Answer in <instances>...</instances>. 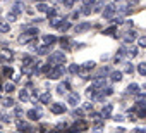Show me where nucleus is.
<instances>
[{
  "label": "nucleus",
  "instance_id": "a211bd4d",
  "mask_svg": "<svg viewBox=\"0 0 146 133\" xmlns=\"http://www.w3.org/2000/svg\"><path fill=\"white\" fill-rule=\"evenodd\" d=\"M43 43H46V45H55V43H57V36H53V35H45V36H43Z\"/></svg>",
  "mask_w": 146,
  "mask_h": 133
},
{
  "label": "nucleus",
  "instance_id": "c85d7f7f",
  "mask_svg": "<svg viewBox=\"0 0 146 133\" xmlns=\"http://www.w3.org/2000/svg\"><path fill=\"white\" fill-rule=\"evenodd\" d=\"M137 73H139L141 76H146V62L137 64Z\"/></svg>",
  "mask_w": 146,
  "mask_h": 133
},
{
  "label": "nucleus",
  "instance_id": "603ef678",
  "mask_svg": "<svg viewBox=\"0 0 146 133\" xmlns=\"http://www.w3.org/2000/svg\"><path fill=\"white\" fill-rule=\"evenodd\" d=\"M113 119H115V121H124V118H122V116H115Z\"/></svg>",
  "mask_w": 146,
  "mask_h": 133
},
{
  "label": "nucleus",
  "instance_id": "6e6552de",
  "mask_svg": "<svg viewBox=\"0 0 146 133\" xmlns=\"http://www.w3.org/2000/svg\"><path fill=\"white\" fill-rule=\"evenodd\" d=\"M100 92H102L100 88H96L95 85H91V87L86 90V95H88L91 100H96V99H98V95H100Z\"/></svg>",
  "mask_w": 146,
  "mask_h": 133
},
{
  "label": "nucleus",
  "instance_id": "a18cd8bd",
  "mask_svg": "<svg viewBox=\"0 0 146 133\" xmlns=\"http://www.w3.org/2000/svg\"><path fill=\"white\" fill-rule=\"evenodd\" d=\"M124 71H125V73H132V71H134V68H132L131 64H125V69H124Z\"/></svg>",
  "mask_w": 146,
  "mask_h": 133
},
{
  "label": "nucleus",
  "instance_id": "bb28decb",
  "mask_svg": "<svg viewBox=\"0 0 146 133\" xmlns=\"http://www.w3.org/2000/svg\"><path fill=\"white\" fill-rule=\"evenodd\" d=\"M83 16H88V14H91L93 12V5H83V9L79 11Z\"/></svg>",
  "mask_w": 146,
  "mask_h": 133
},
{
  "label": "nucleus",
  "instance_id": "0eeeda50",
  "mask_svg": "<svg viewBox=\"0 0 146 133\" xmlns=\"http://www.w3.org/2000/svg\"><path fill=\"white\" fill-rule=\"evenodd\" d=\"M26 116H28L31 121H38V119L41 118V109H40V107H38V109H36V107H35V109H29V111L26 112Z\"/></svg>",
  "mask_w": 146,
  "mask_h": 133
},
{
  "label": "nucleus",
  "instance_id": "09e8293b",
  "mask_svg": "<svg viewBox=\"0 0 146 133\" xmlns=\"http://www.w3.org/2000/svg\"><path fill=\"white\" fill-rule=\"evenodd\" d=\"M102 126H103V123H102V121H96V123H95V128H102Z\"/></svg>",
  "mask_w": 146,
  "mask_h": 133
},
{
  "label": "nucleus",
  "instance_id": "9d476101",
  "mask_svg": "<svg viewBox=\"0 0 146 133\" xmlns=\"http://www.w3.org/2000/svg\"><path fill=\"white\" fill-rule=\"evenodd\" d=\"M124 50H125V55L127 57H136L137 55V47H134L132 43H125Z\"/></svg>",
  "mask_w": 146,
  "mask_h": 133
},
{
  "label": "nucleus",
  "instance_id": "aec40b11",
  "mask_svg": "<svg viewBox=\"0 0 146 133\" xmlns=\"http://www.w3.org/2000/svg\"><path fill=\"white\" fill-rule=\"evenodd\" d=\"M136 104L146 107V93H136Z\"/></svg>",
  "mask_w": 146,
  "mask_h": 133
},
{
  "label": "nucleus",
  "instance_id": "39448f33",
  "mask_svg": "<svg viewBox=\"0 0 146 133\" xmlns=\"http://www.w3.org/2000/svg\"><path fill=\"white\" fill-rule=\"evenodd\" d=\"M64 21H65L64 16H60V14H57V12H53L52 16H48V23H50V26H53V28H58Z\"/></svg>",
  "mask_w": 146,
  "mask_h": 133
},
{
  "label": "nucleus",
  "instance_id": "4468645a",
  "mask_svg": "<svg viewBox=\"0 0 146 133\" xmlns=\"http://www.w3.org/2000/svg\"><path fill=\"white\" fill-rule=\"evenodd\" d=\"M112 109H113V105H112V104H105V105H103V109H102V114H100V116H102V118H105V119H108V118L112 116Z\"/></svg>",
  "mask_w": 146,
  "mask_h": 133
},
{
  "label": "nucleus",
  "instance_id": "ea45409f",
  "mask_svg": "<svg viewBox=\"0 0 146 133\" xmlns=\"http://www.w3.org/2000/svg\"><path fill=\"white\" fill-rule=\"evenodd\" d=\"M72 114H74L76 118H81L84 114V109H74V112H72Z\"/></svg>",
  "mask_w": 146,
  "mask_h": 133
},
{
  "label": "nucleus",
  "instance_id": "c756f323",
  "mask_svg": "<svg viewBox=\"0 0 146 133\" xmlns=\"http://www.w3.org/2000/svg\"><path fill=\"white\" fill-rule=\"evenodd\" d=\"M86 123L84 121H79V123H74V124H72V130H86Z\"/></svg>",
  "mask_w": 146,
  "mask_h": 133
},
{
  "label": "nucleus",
  "instance_id": "6e6d98bb",
  "mask_svg": "<svg viewBox=\"0 0 146 133\" xmlns=\"http://www.w3.org/2000/svg\"><path fill=\"white\" fill-rule=\"evenodd\" d=\"M113 2H120V0H113Z\"/></svg>",
  "mask_w": 146,
  "mask_h": 133
},
{
  "label": "nucleus",
  "instance_id": "37998d69",
  "mask_svg": "<svg viewBox=\"0 0 146 133\" xmlns=\"http://www.w3.org/2000/svg\"><path fill=\"white\" fill-rule=\"evenodd\" d=\"M4 75H12V68H7V66H4Z\"/></svg>",
  "mask_w": 146,
  "mask_h": 133
},
{
  "label": "nucleus",
  "instance_id": "cd10ccee",
  "mask_svg": "<svg viewBox=\"0 0 146 133\" xmlns=\"http://www.w3.org/2000/svg\"><path fill=\"white\" fill-rule=\"evenodd\" d=\"M2 105H4V107H12V105H14V99H12V97H5V99L2 100Z\"/></svg>",
  "mask_w": 146,
  "mask_h": 133
},
{
  "label": "nucleus",
  "instance_id": "412c9836",
  "mask_svg": "<svg viewBox=\"0 0 146 133\" xmlns=\"http://www.w3.org/2000/svg\"><path fill=\"white\" fill-rule=\"evenodd\" d=\"M11 31V23L9 21H2L0 23V33H9Z\"/></svg>",
  "mask_w": 146,
  "mask_h": 133
},
{
  "label": "nucleus",
  "instance_id": "49530a36",
  "mask_svg": "<svg viewBox=\"0 0 146 133\" xmlns=\"http://www.w3.org/2000/svg\"><path fill=\"white\" fill-rule=\"evenodd\" d=\"M83 5H95V0H83Z\"/></svg>",
  "mask_w": 146,
  "mask_h": 133
},
{
  "label": "nucleus",
  "instance_id": "393cba45",
  "mask_svg": "<svg viewBox=\"0 0 146 133\" xmlns=\"http://www.w3.org/2000/svg\"><path fill=\"white\" fill-rule=\"evenodd\" d=\"M79 71H81V66H78V64H70L69 66V73L70 75H79Z\"/></svg>",
  "mask_w": 146,
  "mask_h": 133
},
{
  "label": "nucleus",
  "instance_id": "473e14b6",
  "mask_svg": "<svg viewBox=\"0 0 146 133\" xmlns=\"http://www.w3.org/2000/svg\"><path fill=\"white\" fill-rule=\"evenodd\" d=\"M14 88H16V83H5L4 85V92H7V93H11V92H14Z\"/></svg>",
  "mask_w": 146,
  "mask_h": 133
},
{
  "label": "nucleus",
  "instance_id": "3c124183",
  "mask_svg": "<svg viewBox=\"0 0 146 133\" xmlns=\"http://www.w3.org/2000/svg\"><path fill=\"white\" fill-rule=\"evenodd\" d=\"M7 60V55H0V62H5Z\"/></svg>",
  "mask_w": 146,
  "mask_h": 133
},
{
  "label": "nucleus",
  "instance_id": "1a4fd4ad",
  "mask_svg": "<svg viewBox=\"0 0 146 133\" xmlns=\"http://www.w3.org/2000/svg\"><path fill=\"white\" fill-rule=\"evenodd\" d=\"M67 102H69V105H79V102H81V97H79V93H78V92H72V93H69V99H67Z\"/></svg>",
  "mask_w": 146,
  "mask_h": 133
},
{
  "label": "nucleus",
  "instance_id": "20e7f679",
  "mask_svg": "<svg viewBox=\"0 0 146 133\" xmlns=\"http://www.w3.org/2000/svg\"><path fill=\"white\" fill-rule=\"evenodd\" d=\"M115 14H117V9H115L113 4H107V5L103 7V11H102V16H103L105 19H113Z\"/></svg>",
  "mask_w": 146,
  "mask_h": 133
},
{
  "label": "nucleus",
  "instance_id": "423d86ee",
  "mask_svg": "<svg viewBox=\"0 0 146 133\" xmlns=\"http://www.w3.org/2000/svg\"><path fill=\"white\" fill-rule=\"evenodd\" d=\"M50 111H52L53 114H64V112L67 111V107H65L64 104H60V102H53V104L50 105Z\"/></svg>",
  "mask_w": 146,
  "mask_h": 133
},
{
  "label": "nucleus",
  "instance_id": "a19ab883",
  "mask_svg": "<svg viewBox=\"0 0 146 133\" xmlns=\"http://www.w3.org/2000/svg\"><path fill=\"white\" fill-rule=\"evenodd\" d=\"M0 119H2L4 123H9V121H11V118H9V116H7L5 112H2V114H0Z\"/></svg>",
  "mask_w": 146,
  "mask_h": 133
},
{
  "label": "nucleus",
  "instance_id": "de8ad7c7",
  "mask_svg": "<svg viewBox=\"0 0 146 133\" xmlns=\"http://www.w3.org/2000/svg\"><path fill=\"white\" fill-rule=\"evenodd\" d=\"M127 2H129V5H136V4L141 2V0H127Z\"/></svg>",
  "mask_w": 146,
  "mask_h": 133
},
{
  "label": "nucleus",
  "instance_id": "f8f14e48",
  "mask_svg": "<svg viewBox=\"0 0 146 133\" xmlns=\"http://www.w3.org/2000/svg\"><path fill=\"white\" fill-rule=\"evenodd\" d=\"M136 40V33L134 31H125L124 35H122V42L124 43H132Z\"/></svg>",
  "mask_w": 146,
  "mask_h": 133
},
{
  "label": "nucleus",
  "instance_id": "f257e3e1",
  "mask_svg": "<svg viewBox=\"0 0 146 133\" xmlns=\"http://www.w3.org/2000/svg\"><path fill=\"white\" fill-rule=\"evenodd\" d=\"M36 35H38V28H36V26H35V28H26V30L21 33V36H19V43L26 45V43L33 42V40L36 38Z\"/></svg>",
  "mask_w": 146,
  "mask_h": 133
},
{
  "label": "nucleus",
  "instance_id": "dca6fc26",
  "mask_svg": "<svg viewBox=\"0 0 146 133\" xmlns=\"http://www.w3.org/2000/svg\"><path fill=\"white\" fill-rule=\"evenodd\" d=\"M38 100H40L41 104H50V102H52V95H50V92H43V93H40V95H38Z\"/></svg>",
  "mask_w": 146,
  "mask_h": 133
},
{
  "label": "nucleus",
  "instance_id": "5701e85b",
  "mask_svg": "<svg viewBox=\"0 0 146 133\" xmlns=\"http://www.w3.org/2000/svg\"><path fill=\"white\" fill-rule=\"evenodd\" d=\"M36 11H40V12H48L50 7H48L45 2H36Z\"/></svg>",
  "mask_w": 146,
  "mask_h": 133
},
{
  "label": "nucleus",
  "instance_id": "c9c22d12",
  "mask_svg": "<svg viewBox=\"0 0 146 133\" xmlns=\"http://www.w3.org/2000/svg\"><path fill=\"white\" fill-rule=\"evenodd\" d=\"M115 31H117V24H113V26H110V28H107L103 33L105 35H115Z\"/></svg>",
  "mask_w": 146,
  "mask_h": 133
},
{
  "label": "nucleus",
  "instance_id": "f03ea898",
  "mask_svg": "<svg viewBox=\"0 0 146 133\" xmlns=\"http://www.w3.org/2000/svg\"><path fill=\"white\" fill-rule=\"evenodd\" d=\"M64 62H65V54L60 52V50H57V52L48 55V64L52 66V68L53 66H58V64H64Z\"/></svg>",
  "mask_w": 146,
  "mask_h": 133
},
{
  "label": "nucleus",
  "instance_id": "58836bf2",
  "mask_svg": "<svg viewBox=\"0 0 146 133\" xmlns=\"http://www.w3.org/2000/svg\"><path fill=\"white\" fill-rule=\"evenodd\" d=\"M137 43H139L141 48H146V36H141V38L137 40Z\"/></svg>",
  "mask_w": 146,
  "mask_h": 133
},
{
  "label": "nucleus",
  "instance_id": "72a5a7b5",
  "mask_svg": "<svg viewBox=\"0 0 146 133\" xmlns=\"http://www.w3.org/2000/svg\"><path fill=\"white\" fill-rule=\"evenodd\" d=\"M29 99V92L26 90V88H23L21 92H19V100H28Z\"/></svg>",
  "mask_w": 146,
  "mask_h": 133
},
{
  "label": "nucleus",
  "instance_id": "7ed1b4c3",
  "mask_svg": "<svg viewBox=\"0 0 146 133\" xmlns=\"http://www.w3.org/2000/svg\"><path fill=\"white\" fill-rule=\"evenodd\" d=\"M65 75V68H64V64H58V66H53V68L48 71V78L50 80H58Z\"/></svg>",
  "mask_w": 146,
  "mask_h": 133
},
{
  "label": "nucleus",
  "instance_id": "f704fd0d",
  "mask_svg": "<svg viewBox=\"0 0 146 133\" xmlns=\"http://www.w3.org/2000/svg\"><path fill=\"white\" fill-rule=\"evenodd\" d=\"M103 7H105V2H102V0H100V2H96V4H95V9H93V12H100Z\"/></svg>",
  "mask_w": 146,
  "mask_h": 133
},
{
  "label": "nucleus",
  "instance_id": "5fc2aeb1",
  "mask_svg": "<svg viewBox=\"0 0 146 133\" xmlns=\"http://www.w3.org/2000/svg\"><path fill=\"white\" fill-rule=\"evenodd\" d=\"M53 2H64V0H53Z\"/></svg>",
  "mask_w": 146,
  "mask_h": 133
},
{
  "label": "nucleus",
  "instance_id": "2f4dec72",
  "mask_svg": "<svg viewBox=\"0 0 146 133\" xmlns=\"http://www.w3.org/2000/svg\"><path fill=\"white\" fill-rule=\"evenodd\" d=\"M60 47H62L64 50H67V48L70 47V42H69V38H65V36H64V38H60Z\"/></svg>",
  "mask_w": 146,
  "mask_h": 133
},
{
  "label": "nucleus",
  "instance_id": "7c9ffc66",
  "mask_svg": "<svg viewBox=\"0 0 146 133\" xmlns=\"http://www.w3.org/2000/svg\"><path fill=\"white\" fill-rule=\"evenodd\" d=\"M16 19H17V12H14V11H9V12H7V21H9V23H14Z\"/></svg>",
  "mask_w": 146,
  "mask_h": 133
},
{
  "label": "nucleus",
  "instance_id": "6ab92c4d",
  "mask_svg": "<svg viewBox=\"0 0 146 133\" xmlns=\"http://www.w3.org/2000/svg\"><path fill=\"white\" fill-rule=\"evenodd\" d=\"M110 80H112L113 83L120 81V80H122V71H112V73H110Z\"/></svg>",
  "mask_w": 146,
  "mask_h": 133
},
{
  "label": "nucleus",
  "instance_id": "b1692460",
  "mask_svg": "<svg viewBox=\"0 0 146 133\" xmlns=\"http://www.w3.org/2000/svg\"><path fill=\"white\" fill-rule=\"evenodd\" d=\"M57 92H58V93H62V95H64V93H67V92H69V83H67V81H65V83H60V85L57 87Z\"/></svg>",
  "mask_w": 146,
  "mask_h": 133
},
{
  "label": "nucleus",
  "instance_id": "f3484780",
  "mask_svg": "<svg viewBox=\"0 0 146 133\" xmlns=\"http://www.w3.org/2000/svg\"><path fill=\"white\" fill-rule=\"evenodd\" d=\"M125 93H127V95H136V93H139V85L131 83V85L125 88Z\"/></svg>",
  "mask_w": 146,
  "mask_h": 133
},
{
  "label": "nucleus",
  "instance_id": "a878e982",
  "mask_svg": "<svg viewBox=\"0 0 146 133\" xmlns=\"http://www.w3.org/2000/svg\"><path fill=\"white\" fill-rule=\"evenodd\" d=\"M70 28H74V26H72V24H70L69 21H64V23H62V24H60V26H58L57 30H60V31H64V33H65V31H69Z\"/></svg>",
  "mask_w": 146,
  "mask_h": 133
},
{
  "label": "nucleus",
  "instance_id": "864d4df0",
  "mask_svg": "<svg viewBox=\"0 0 146 133\" xmlns=\"http://www.w3.org/2000/svg\"><path fill=\"white\" fill-rule=\"evenodd\" d=\"M35 2H45V0H35Z\"/></svg>",
  "mask_w": 146,
  "mask_h": 133
},
{
  "label": "nucleus",
  "instance_id": "2eb2a0df",
  "mask_svg": "<svg viewBox=\"0 0 146 133\" xmlns=\"http://www.w3.org/2000/svg\"><path fill=\"white\" fill-rule=\"evenodd\" d=\"M91 85H95L96 88H100V90H103V88L107 87V80H105L103 76H98V78H95V81H93Z\"/></svg>",
  "mask_w": 146,
  "mask_h": 133
},
{
  "label": "nucleus",
  "instance_id": "79ce46f5",
  "mask_svg": "<svg viewBox=\"0 0 146 133\" xmlns=\"http://www.w3.org/2000/svg\"><path fill=\"white\" fill-rule=\"evenodd\" d=\"M14 114H16L17 118H21V116L24 114V112H23V107H16V111H14Z\"/></svg>",
  "mask_w": 146,
  "mask_h": 133
},
{
  "label": "nucleus",
  "instance_id": "ddd939ff",
  "mask_svg": "<svg viewBox=\"0 0 146 133\" xmlns=\"http://www.w3.org/2000/svg\"><path fill=\"white\" fill-rule=\"evenodd\" d=\"M50 50H52V45L43 43L41 47H38V48H36V54H38V55H50Z\"/></svg>",
  "mask_w": 146,
  "mask_h": 133
},
{
  "label": "nucleus",
  "instance_id": "4c0bfd02",
  "mask_svg": "<svg viewBox=\"0 0 146 133\" xmlns=\"http://www.w3.org/2000/svg\"><path fill=\"white\" fill-rule=\"evenodd\" d=\"M17 128H19V130H28L29 126H28V123H24V121H17Z\"/></svg>",
  "mask_w": 146,
  "mask_h": 133
},
{
  "label": "nucleus",
  "instance_id": "4be33fe9",
  "mask_svg": "<svg viewBox=\"0 0 146 133\" xmlns=\"http://www.w3.org/2000/svg\"><path fill=\"white\" fill-rule=\"evenodd\" d=\"M24 9H26V7H24V4H23V2H16V4L12 5V11H14V12H17V14H21Z\"/></svg>",
  "mask_w": 146,
  "mask_h": 133
},
{
  "label": "nucleus",
  "instance_id": "c03bdc74",
  "mask_svg": "<svg viewBox=\"0 0 146 133\" xmlns=\"http://www.w3.org/2000/svg\"><path fill=\"white\" fill-rule=\"evenodd\" d=\"M84 111H93V104L91 102H88V104H84V107H83Z\"/></svg>",
  "mask_w": 146,
  "mask_h": 133
},
{
  "label": "nucleus",
  "instance_id": "e433bc0d",
  "mask_svg": "<svg viewBox=\"0 0 146 133\" xmlns=\"http://www.w3.org/2000/svg\"><path fill=\"white\" fill-rule=\"evenodd\" d=\"M76 2H78V0H64V2H62V4H64V7H65V9H70V7H72V5H74Z\"/></svg>",
  "mask_w": 146,
  "mask_h": 133
},
{
  "label": "nucleus",
  "instance_id": "9b49d317",
  "mask_svg": "<svg viewBox=\"0 0 146 133\" xmlns=\"http://www.w3.org/2000/svg\"><path fill=\"white\" fill-rule=\"evenodd\" d=\"M90 28H91V23H79V24L74 26V31H76V33H84V31H88Z\"/></svg>",
  "mask_w": 146,
  "mask_h": 133
},
{
  "label": "nucleus",
  "instance_id": "8fccbe9b",
  "mask_svg": "<svg viewBox=\"0 0 146 133\" xmlns=\"http://www.w3.org/2000/svg\"><path fill=\"white\" fill-rule=\"evenodd\" d=\"M57 128L62 130V128H67V124H65V123H60V124H57Z\"/></svg>",
  "mask_w": 146,
  "mask_h": 133
}]
</instances>
